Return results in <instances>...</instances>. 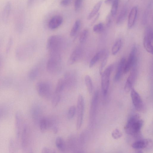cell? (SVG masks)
Here are the masks:
<instances>
[{
  "mask_svg": "<svg viewBox=\"0 0 153 153\" xmlns=\"http://www.w3.org/2000/svg\"><path fill=\"white\" fill-rule=\"evenodd\" d=\"M143 124V121L140 118L138 114H134L128 120L125 129L127 134L131 135L136 136L140 133Z\"/></svg>",
  "mask_w": 153,
  "mask_h": 153,
  "instance_id": "1",
  "label": "cell"
},
{
  "mask_svg": "<svg viewBox=\"0 0 153 153\" xmlns=\"http://www.w3.org/2000/svg\"><path fill=\"white\" fill-rule=\"evenodd\" d=\"M63 38L58 35H52L49 37L47 43V48L50 54L59 53L64 45Z\"/></svg>",
  "mask_w": 153,
  "mask_h": 153,
  "instance_id": "2",
  "label": "cell"
},
{
  "mask_svg": "<svg viewBox=\"0 0 153 153\" xmlns=\"http://www.w3.org/2000/svg\"><path fill=\"white\" fill-rule=\"evenodd\" d=\"M61 68V59L60 53L50 54L47 63V71L51 74H56L60 72Z\"/></svg>",
  "mask_w": 153,
  "mask_h": 153,
  "instance_id": "3",
  "label": "cell"
},
{
  "mask_svg": "<svg viewBox=\"0 0 153 153\" xmlns=\"http://www.w3.org/2000/svg\"><path fill=\"white\" fill-rule=\"evenodd\" d=\"M31 131L28 125L25 123L18 141L22 149L27 151L30 144Z\"/></svg>",
  "mask_w": 153,
  "mask_h": 153,
  "instance_id": "4",
  "label": "cell"
},
{
  "mask_svg": "<svg viewBox=\"0 0 153 153\" xmlns=\"http://www.w3.org/2000/svg\"><path fill=\"white\" fill-rule=\"evenodd\" d=\"M14 26L15 30L18 33L23 31L25 22V13L24 10L19 8L16 10L14 14Z\"/></svg>",
  "mask_w": 153,
  "mask_h": 153,
  "instance_id": "5",
  "label": "cell"
},
{
  "mask_svg": "<svg viewBox=\"0 0 153 153\" xmlns=\"http://www.w3.org/2000/svg\"><path fill=\"white\" fill-rule=\"evenodd\" d=\"M112 69V65L109 66L101 74V88L102 93L104 96L106 95L108 91L110 76Z\"/></svg>",
  "mask_w": 153,
  "mask_h": 153,
  "instance_id": "6",
  "label": "cell"
},
{
  "mask_svg": "<svg viewBox=\"0 0 153 153\" xmlns=\"http://www.w3.org/2000/svg\"><path fill=\"white\" fill-rule=\"evenodd\" d=\"M36 88L38 94L41 97L48 98L51 96V88L48 82L43 81L38 82Z\"/></svg>",
  "mask_w": 153,
  "mask_h": 153,
  "instance_id": "7",
  "label": "cell"
},
{
  "mask_svg": "<svg viewBox=\"0 0 153 153\" xmlns=\"http://www.w3.org/2000/svg\"><path fill=\"white\" fill-rule=\"evenodd\" d=\"M77 117L76 124L77 130L79 129L82 125L84 109V100L83 96L79 95L77 100Z\"/></svg>",
  "mask_w": 153,
  "mask_h": 153,
  "instance_id": "8",
  "label": "cell"
},
{
  "mask_svg": "<svg viewBox=\"0 0 153 153\" xmlns=\"http://www.w3.org/2000/svg\"><path fill=\"white\" fill-rule=\"evenodd\" d=\"M153 33L152 28L151 27L147 28L145 32L143 44L144 47L149 53H153Z\"/></svg>",
  "mask_w": 153,
  "mask_h": 153,
  "instance_id": "9",
  "label": "cell"
},
{
  "mask_svg": "<svg viewBox=\"0 0 153 153\" xmlns=\"http://www.w3.org/2000/svg\"><path fill=\"white\" fill-rule=\"evenodd\" d=\"M136 53V48L135 46H134L131 49L127 60L126 62L123 71L124 74H127L135 65Z\"/></svg>",
  "mask_w": 153,
  "mask_h": 153,
  "instance_id": "10",
  "label": "cell"
},
{
  "mask_svg": "<svg viewBox=\"0 0 153 153\" xmlns=\"http://www.w3.org/2000/svg\"><path fill=\"white\" fill-rule=\"evenodd\" d=\"M25 123L21 114L17 112L15 115V128L17 141L20 137Z\"/></svg>",
  "mask_w": 153,
  "mask_h": 153,
  "instance_id": "11",
  "label": "cell"
},
{
  "mask_svg": "<svg viewBox=\"0 0 153 153\" xmlns=\"http://www.w3.org/2000/svg\"><path fill=\"white\" fill-rule=\"evenodd\" d=\"M63 79L65 87L70 88L75 86L76 81V75L75 73L72 71H69L66 72Z\"/></svg>",
  "mask_w": 153,
  "mask_h": 153,
  "instance_id": "12",
  "label": "cell"
},
{
  "mask_svg": "<svg viewBox=\"0 0 153 153\" xmlns=\"http://www.w3.org/2000/svg\"><path fill=\"white\" fill-rule=\"evenodd\" d=\"M131 96L135 108L137 110H140L143 106L142 101L139 94L133 88L131 89Z\"/></svg>",
  "mask_w": 153,
  "mask_h": 153,
  "instance_id": "13",
  "label": "cell"
},
{
  "mask_svg": "<svg viewBox=\"0 0 153 153\" xmlns=\"http://www.w3.org/2000/svg\"><path fill=\"white\" fill-rule=\"evenodd\" d=\"M82 54V48L79 47L76 48L71 54L68 61V65H72L79 61Z\"/></svg>",
  "mask_w": 153,
  "mask_h": 153,
  "instance_id": "14",
  "label": "cell"
},
{
  "mask_svg": "<svg viewBox=\"0 0 153 153\" xmlns=\"http://www.w3.org/2000/svg\"><path fill=\"white\" fill-rule=\"evenodd\" d=\"M152 143L150 139L140 140L134 142L132 145V147L136 149L144 148H150L152 147Z\"/></svg>",
  "mask_w": 153,
  "mask_h": 153,
  "instance_id": "15",
  "label": "cell"
},
{
  "mask_svg": "<svg viewBox=\"0 0 153 153\" xmlns=\"http://www.w3.org/2000/svg\"><path fill=\"white\" fill-rule=\"evenodd\" d=\"M63 21L62 17L59 15H56L52 17L48 22V26L51 30L56 29L60 26Z\"/></svg>",
  "mask_w": 153,
  "mask_h": 153,
  "instance_id": "16",
  "label": "cell"
},
{
  "mask_svg": "<svg viewBox=\"0 0 153 153\" xmlns=\"http://www.w3.org/2000/svg\"><path fill=\"white\" fill-rule=\"evenodd\" d=\"M98 92L97 91H96L93 97L91 105L90 116V120L91 121L94 120L95 115L98 103Z\"/></svg>",
  "mask_w": 153,
  "mask_h": 153,
  "instance_id": "17",
  "label": "cell"
},
{
  "mask_svg": "<svg viewBox=\"0 0 153 153\" xmlns=\"http://www.w3.org/2000/svg\"><path fill=\"white\" fill-rule=\"evenodd\" d=\"M39 126L41 131L45 132L49 128L52 127L54 122L51 119L42 117L39 120Z\"/></svg>",
  "mask_w": 153,
  "mask_h": 153,
  "instance_id": "18",
  "label": "cell"
},
{
  "mask_svg": "<svg viewBox=\"0 0 153 153\" xmlns=\"http://www.w3.org/2000/svg\"><path fill=\"white\" fill-rule=\"evenodd\" d=\"M12 9V5L10 1L7 2L4 6L2 14V19L4 24L8 22L10 16Z\"/></svg>",
  "mask_w": 153,
  "mask_h": 153,
  "instance_id": "19",
  "label": "cell"
},
{
  "mask_svg": "<svg viewBox=\"0 0 153 153\" xmlns=\"http://www.w3.org/2000/svg\"><path fill=\"white\" fill-rule=\"evenodd\" d=\"M136 76V70L135 67L133 68L128 76L124 86V90L126 92H128L131 87L135 79Z\"/></svg>",
  "mask_w": 153,
  "mask_h": 153,
  "instance_id": "20",
  "label": "cell"
},
{
  "mask_svg": "<svg viewBox=\"0 0 153 153\" xmlns=\"http://www.w3.org/2000/svg\"><path fill=\"white\" fill-rule=\"evenodd\" d=\"M138 8L133 7L131 10L128 15V26L129 28H131L134 25L137 17Z\"/></svg>",
  "mask_w": 153,
  "mask_h": 153,
  "instance_id": "21",
  "label": "cell"
},
{
  "mask_svg": "<svg viewBox=\"0 0 153 153\" xmlns=\"http://www.w3.org/2000/svg\"><path fill=\"white\" fill-rule=\"evenodd\" d=\"M68 147L69 149L75 152H79L77 148L79 144V141L74 136H71L68 138Z\"/></svg>",
  "mask_w": 153,
  "mask_h": 153,
  "instance_id": "22",
  "label": "cell"
},
{
  "mask_svg": "<svg viewBox=\"0 0 153 153\" xmlns=\"http://www.w3.org/2000/svg\"><path fill=\"white\" fill-rule=\"evenodd\" d=\"M126 62V59L124 57L122 58L119 62L114 77V80L115 81H118L121 78L123 73Z\"/></svg>",
  "mask_w": 153,
  "mask_h": 153,
  "instance_id": "23",
  "label": "cell"
},
{
  "mask_svg": "<svg viewBox=\"0 0 153 153\" xmlns=\"http://www.w3.org/2000/svg\"><path fill=\"white\" fill-rule=\"evenodd\" d=\"M102 3V1L100 0L94 6L93 9L87 17V19L90 20L94 17L97 13Z\"/></svg>",
  "mask_w": 153,
  "mask_h": 153,
  "instance_id": "24",
  "label": "cell"
},
{
  "mask_svg": "<svg viewBox=\"0 0 153 153\" xmlns=\"http://www.w3.org/2000/svg\"><path fill=\"white\" fill-rule=\"evenodd\" d=\"M104 53V51L103 50L97 52L91 60L89 64V68H91L93 67Z\"/></svg>",
  "mask_w": 153,
  "mask_h": 153,
  "instance_id": "25",
  "label": "cell"
},
{
  "mask_svg": "<svg viewBox=\"0 0 153 153\" xmlns=\"http://www.w3.org/2000/svg\"><path fill=\"white\" fill-rule=\"evenodd\" d=\"M55 144L57 149L60 151L64 152L66 148V144L62 137H58L56 138Z\"/></svg>",
  "mask_w": 153,
  "mask_h": 153,
  "instance_id": "26",
  "label": "cell"
},
{
  "mask_svg": "<svg viewBox=\"0 0 153 153\" xmlns=\"http://www.w3.org/2000/svg\"><path fill=\"white\" fill-rule=\"evenodd\" d=\"M81 25V22L79 19L75 21L70 32V35L73 37L75 36L79 30Z\"/></svg>",
  "mask_w": 153,
  "mask_h": 153,
  "instance_id": "27",
  "label": "cell"
},
{
  "mask_svg": "<svg viewBox=\"0 0 153 153\" xmlns=\"http://www.w3.org/2000/svg\"><path fill=\"white\" fill-rule=\"evenodd\" d=\"M127 14V10L126 8H123L120 11L116 20V23L120 25L124 22Z\"/></svg>",
  "mask_w": 153,
  "mask_h": 153,
  "instance_id": "28",
  "label": "cell"
},
{
  "mask_svg": "<svg viewBox=\"0 0 153 153\" xmlns=\"http://www.w3.org/2000/svg\"><path fill=\"white\" fill-rule=\"evenodd\" d=\"M40 110L36 107H33L31 111L32 117L33 120L35 122H37L41 118H40L41 115Z\"/></svg>",
  "mask_w": 153,
  "mask_h": 153,
  "instance_id": "29",
  "label": "cell"
},
{
  "mask_svg": "<svg viewBox=\"0 0 153 153\" xmlns=\"http://www.w3.org/2000/svg\"><path fill=\"white\" fill-rule=\"evenodd\" d=\"M84 79L88 92L90 94H91L93 90V85L91 78L88 75H86L85 76Z\"/></svg>",
  "mask_w": 153,
  "mask_h": 153,
  "instance_id": "30",
  "label": "cell"
},
{
  "mask_svg": "<svg viewBox=\"0 0 153 153\" xmlns=\"http://www.w3.org/2000/svg\"><path fill=\"white\" fill-rule=\"evenodd\" d=\"M38 73V68L36 67H34L29 71L28 74V78L30 80H34L37 76Z\"/></svg>",
  "mask_w": 153,
  "mask_h": 153,
  "instance_id": "31",
  "label": "cell"
},
{
  "mask_svg": "<svg viewBox=\"0 0 153 153\" xmlns=\"http://www.w3.org/2000/svg\"><path fill=\"white\" fill-rule=\"evenodd\" d=\"M65 87V85L63 79H60L57 82L55 91L56 94H59L62 92Z\"/></svg>",
  "mask_w": 153,
  "mask_h": 153,
  "instance_id": "32",
  "label": "cell"
},
{
  "mask_svg": "<svg viewBox=\"0 0 153 153\" xmlns=\"http://www.w3.org/2000/svg\"><path fill=\"white\" fill-rule=\"evenodd\" d=\"M122 42L120 39L115 42L112 48V53L113 55L116 54L119 51L122 46Z\"/></svg>",
  "mask_w": 153,
  "mask_h": 153,
  "instance_id": "33",
  "label": "cell"
},
{
  "mask_svg": "<svg viewBox=\"0 0 153 153\" xmlns=\"http://www.w3.org/2000/svg\"><path fill=\"white\" fill-rule=\"evenodd\" d=\"M119 5V0H114L111 10L110 15L112 17L115 16L116 15Z\"/></svg>",
  "mask_w": 153,
  "mask_h": 153,
  "instance_id": "34",
  "label": "cell"
},
{
  "mask_svg": "<svg viewBox=\"0 0 153 153\" xmlns=\"http://www.w3.org/2000/svg\"><path fill=\"white\" fill-rule=\"evenodd\" d=\"M61 99V96L59 94H56L53 97L52 101V105L53 107H56L58 104Z\"/></svg>",
  "mask_w": 153,
  "mask_h": 153,
  "instance_id": "35",
  "label": "cell"
},
{
  "mask_svg": "<svg viewBox=\"0 0 153 153\" xmlns=\"http://www.w3.org/2000/svg\"><path fill=\"white\" fill-rule=\"evenodd\" d=\"M88 34L87 29L84 30L81 33L79 37V41L81 43L84 42L86 40Z\"/></svg>",
  "mask_w": 153,
  "mask_h": 153,
  "instance_id": "36",
  "label": "cell"
},
{
  "mask_svg": "<svg viewBox=\"0 0 153 153\" xmlns=\"http://www.w3.org/2000/svg\"><path fill=\"white\" fill-rule=\"evenodd\" d=\"M104 29V25L103 23H100L95 25L93 27V31L96 33H100L102 32Z\"/></svg>",
  "mask_w": 153,
  "mask_h": 153,
  "instance_id": "37",
  "label": "cell"
},
{
  "mask_svg": "<svg viewBox=\"0 0 153 153\" xmlns=\"http://www.w3.org/2000/svg\"><path fill=\"white\" fill-rule=\"evenodd\" d=\"M76 112V108L74 106H72L69 108L67 115L69 119H72L74 116Z\"/></svg>",
  "mask_w": 153,
  "mask_h": 153,
  "instance_id": "38",
  "label": "cell"
},
{
  "mask_svg": "<svg viewBox=\"0 0 153 153\" xmlns=\"http://www.w3.org/2000/svg\"><path fill=\"white\" fill-rule=\"evenodd\" d=\"M7 112V107L4 105H0V121L6 116Z\"/></svg>",
  "mask_w": 153,
  "mask_h": 153,
  "instance_id": "39",
  "label": "cell"
},
{
  "mask_svg": "<svg viewBox=\"0 0 153 153\" xmlns=\"http://www.w3.org/2000/svg\"><path fill=\"white\" fill-rule=\"evenodd\" d=\"M17 143L13 140L11 139L10 141L9 145V151L12 152H15L17 149Z\"/></svg>",
  "mask_w": 153,
  "mask_h": 153,
  "instance_id": "40",
  "label": "cell"
},
{
  "mask_svg": "<svg viewBox=\"0 0 153 153\" xmlns=\"http://www.w3.org/2000/svg\"><path fill=\"white\" fill-rule=\"evenodd\" d=\"M112 136L114 139H118L122 136L121 132L117 129H115L112 133Z\"/></svg>",
  "mask_w": 153,
  "mask_h": 153,
  "instance_id": "41",
  "label": "cell"
},
{
  "mask_svg": "<svg viewBox=\"0 0 153 153\" xmlns=\"http://www.w3.org/2000/svg\"><path fill=\"white\" fill-rule=\"evenodd\" d=\"M83 0H75L74 3V8L75 11H78L80 9Z\"/></svg>",
  "mask_w": 153,
  "mask_h": 153,
  "instance_id": "42",
  "label": "cell"
},
{
  "mask_svg": "<svg viewBox=\"0 0 153 153\" xmlns=\"http://www.w3.org/2000/svg\"><path fill=\"white\" fill-rule=\"evenodd\" d=\"M13 40L12 38L10 37L8 40L6 48V52L7 53H9L13 44Z\"/></svg>",
  "mask_w": 153,
  "mask_h": 153,
  "instance_id": "43",
  "label": "cell"
},
{
  "mask_svg": "<svg viewBox=\"0 0 153 153\" xmlns=\"http://www.w3.org/2000/svg\"><path fill=\"white\" fill-rule=\"evenodd\" d=\"M107 56L106 54H105L104 55V58L102 60V61L100 68L99 73L100 75H101L102 72V70L103 68L105 67L106 64L107 60Z\"/></svg>",
  "mask_w": 153,
  "mask_h": 153,
  "instance_id": "44",
  "label": "cell"
},
{
  "mask_svg": "<svg viewBox=\"0 0 153 153\" xmlns=\"http://www.w3.org/2000/svg\"><path fill=\"white\" fill-rule=\"evenodd\" d=\"M2 82L5 85L10 84L12 81V79L10 77H6L2 79Z\"/></svg>",
  "mask_w": 153,
  "mask_h": 153,
  "instance_id": "45",
  "label": "cell"
},
{
  "mask_svg": "<svg viewBox=\"0 0 153 153\" xmlns=\"http://www.w3.org/2000/svg\"><path fill=\"white\" fill-rule=\"evenodd\" d=\"M72 0H61L60 2V4L63 6H67L69 5L71 3Z\"/></svg>",
  "mask_w": 153,
  "mask_h": 153,
  "instance_id": "46",
  "label": "cell"
},
{
  "mask_svg": "<svg viewBox=\"0 0 153 153\" xmlns=\"http://www.w3.org/2000/svg\"><path fill=\"white\" fill-rule=\"evenodd\" d=\"M112 17L111 15H109L108 16L106 19V25L107 26H109L110 25L112 20Z\"/></svg>",
  "mask_w": 153,
  "mask_h": 153,
  "instance_id": "47",
  "label": "cell"
},
{
  "mask_svg": "<svg viewBox=\"0 0 153 153\" xmlns=\"http://www.w3.org/2000/svg\"><path fill=\"white\" fill-rule=\"evenodd\" d=\"M42 153H46L51 152V150L49 148L47 147H44L43 148L41 151Z\"/></svg>",
  "mask_w": 153,
  "mask_h": 153,
  "instance_id": "48",
  "label": "cell"
},
{
  "mask_svg": "<svg viewBox=\"0 0 153 153\" xmlns=\"http://www.w3.org/2000/svg\"><path fill=\"white\" fill-rule=\"evenodd\" d=\"M34 0H27V6L28 8L30 7L33 4Z\"/></svg>",
  "mask_w": 153,
  "mask_h": 153,
  "instance_id": "49",
  "label": "cell"
},
{
  "mask_svg": "<svg viewBox=\"0 0 153 153\" xmlns=\"http://www.w3.org/2000/svg\"><path fill=\"white\" fill-rule=\"evenodd\" d=\"M52 130L53 133L55 134H56L58 131V128L56 126H54L52 128Z\"/></svg>",
  "mask_w": 153,
  "mask_h": 153,
  "instance_id": "50",
  "label": "cell"
},
{
  "mask_svg": "<svg viewBox=\"0 0 153 153\" xmlns=\"http://www.w3.org/2000/svg\"><path fill=\"white\" fill-rule=\"evenodd\" d=\"M113 1L114 0H105V3L107 4H108L112 3Z\"/></svg>",
  "mask_w": 153,
  "mask_h": 153,
  "instance_id": "51",
  "label": "cell"
},
{
  "mask_svg": "<svg viewBox=\"0 0 153 153\" xmlns=\"http://www.w3.org/2000/svg\"><path fill=\"white\" fill-rule=\"evenodd\" d=\"M2 57L1 56L0 54V68H1V63H2Z\"/></svg>",
  "mask_w": 153,
  "mask_h": 153,
  "instance_id": "52",
  "label": "cell"
}]
</instances>
